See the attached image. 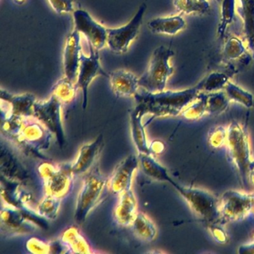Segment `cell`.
Instances as JSON below:
<instances>
[{"mask_svg": "<svg viewBox=\"0 0 254 254\" xmlns=\"http://www.w3.org/2000/svg\"><path fill=\"white\" fill-rule=\"evenodd\" d=\"M229 102L230 99L225 92L219 90L212 93H205L206 114H215L222 112L228 106Z\"/></svg>", "mask_w": 254, "mask_h": 254, "instance_id": "cell-34", "label": "cell"}, {"mask_svg": "<svg viewBox=\"0 0 254 254\" xmlns=\"http://www.w3.org/2000/svg\"><path fill=\"white\" fill-rule=\"evenodd\" d=\"M76 84L66 76L59 80L53 89V94L63 104H69L74 100L76 96Z\"/></svg>", "mask_w": 254, "mask_h": 254, "instance_id": "cell-30", "label": "cell"}, {"mask_svg": "<svg viewBox=\"0 0 254 254\" xmlns=\"http://www.w3.org/2000/svg\"><path fill=\"white\" fill-rule=\"evenodd\" d=\"M62 199L46 194L45 197L38 203L36 211L43 218L47 220L57 218L60 210Z\"/></svg>", "mask_w": 254, "mask_h": 254, "instance_id": "cell-31", "label": "cell"}, {"mask_svg": "<svg viewBox=\"0 0 254 254\" xmlns=\"http://www.w3.org/2000/svg\"><path fill=\"white\" fill-rule=\"evenodd\" d=\"M254 200L252 196L227 191L218 203L220 215L229 220L242 218L252 208Z\"/></svg>", "mask_w": 254, "mask_h": 254, "instance_id": "cell-14", "label": "cell"}, {"mask_svg": "<svg viewBox=\"0 0 254 254\" xmlns=\"http://www.w3.org/2000/svg\"><path fill=\"white\" fill-rule=\"evenodd\" d=\"M211 232L213 235V237L218 242H225L226 235L222 229L218 228V227H211Z\"/></svg>", "mask_w": 254, "mask_h": 254, "instance_id": "cell-39", "label": "cell"}, {"mask_svg": "<svg viewBox=\"0 0 254 254\" xmlns=\"http://www.w3.org/2000/svg\"><path fill=\"white\" fill-rule=\"evenodd\" d=\"M60 240L62 241L67 253L80 254H89L93 253L85 238L75 227L66 229L61 236Z\"/></svg>", "mask_w": 254, "mask_h": 254, "instance_id": "cell-26", "label": "cell"}, {"mask_svg": "<svg viewBox=\"0 0 254 254\" xmlns=\"http://www.w3.org/2000/svg\"><path fill=\"white\" fill-rule=\"evenodd\" d=\"M139 166L142 172L149 178L159 181H165L173 184L175 181L170 178L167 169L158 163L151 154L138 153Z\"/></svg>", "mask_w": 254, "mask_h": 254, "instance_id": "cell-27", "label": "cell"}, {"mask_svg": "<svg viewBox=\"0 0 254 254\" xmlns=\"http://www.w3.org/2000/svg\"><path fill=\"white\" fill-rule=\"evenodd\" d=\"M53 133L35 117H24L20 134L14 142L25 151L38 156L50 148Z\"/></svg>", "mask_w": 254, "mask_h": 254, "instance_id": "cell-6", "label": "cell"}, {"mask_svg": "<svg viewBox=\"0 0 254 254\" xmlns=\"http://www.w3.org/2000/svg\"><path fill=\"white\" fill-rule=\"evenodd\" d=\"M224 89L230 101H234L238 103L242 104L246 108L254 106V96L249 92L243 90L242 87L229 81Z\"/></svg>", "mask_w": 254, "mask_h": 254, "instance_id": "cell-35", "label": "cell"}, {"mask_svg": "<svg viewBox=\"0 0 254 254\" xmlns=\"http://www.w3.org/2000/svg\"><path fill=\"white\" fill-rule=\"evenodd\" d=\"M146 9V5L142 4L128 23L121 27L108 29L107 46L111 51L117 54L127 53L130 44L139 34Z\"/></svg>", "mask_w": 254, "mask_h": 254, "instance_id": "cell-10", "label": "cell"}, {"mask_svg": "<svg viewBox=\"0 0 254 254\" xmlns=\"http://www.w3.org/2000/svg\"><path fill=\"white\" fill-rule=\"evenodd\" d=\"M175 56L172 49L160 46L153 52L148 69L139 78V87L150 93L164 91L168 80L174 72L171 59Z\"/></svg>", "mask_w": 254, "mask_h": 254, "instance_id": "cell-3", "label": "cell"}, {"mask_svg": "<svg viewBox=\"0 0 254 254\" xmlns=\"http://www.w3.org/2000/svg\"><path fill=\"white\" fill-rule=\"evenodd\" d=\"M52 8L58 14H64L74 11V1L75 0H48Z\"/></svg>", "mask_w": 254, "mask_h": 254, "instance_id": "cell-37", "label": "cell"}, {"mask_svg": "<svg viewBox=\"0 0 254 254\" xmlns=\"http://www.w3.org/2000/svg\"><path fill=\"white\" fill-rule=\"evenodd\" d=\"M29 252L34 254H52L51 242H45L36 237L31 238L26 242Z\"/></svg>", "mask_w": 254, "mask_h": 254, "instance_id": "cell-36", "label": "cell"}, {"mask_svg": "<svg viewBox=\"0 0 254 254\" xmlns=\"http://www.w3.org/2000/svg\"><path fill=\"white\" fill-rule=\"evenodd\" d=\"M90 47V56H86L81 53L79 70L77 78L76 86L82 92V108L85 110L88 102V88L92 81L98 75H103L108 78L109 73H107L100 64L99 50H95L91 45Z\"/></svg>", "mask_w": 254, "mask_h": 254, "instance_id": "cell-11", "label": "cell"}, {"mask_svg": "<svg viewBox=\"0 0 254 254\" xmlns=\"http://www.w3.org/2000/svg\"><path fill=\"white\" fill-rule=\"evenodd\" d=\"M215 1H216L217 2H218V3H221V1H222V0H215Z\"/></svg>", "mask_w": 254, "mask_h": 254, "instance_id": "cell-42", "label": "cell"}, {"mask_svg": "<svg viewBox=\"0 0 254 254\" xmlns=\"http://www.w3.org/2000/svg\"><path fill=\"white\" fill-rule=\"evenodd\" d=\"M237 0H222L221 3V17L218 27V35L223 39L229 26L236 20Z\"/></svg>", "mask_w": 254, "mask_h": 254, "instance_id": "cell-29", "label": "cell"}, {"mask_svg": "<svg viewBox=\"0 0 254 254\" xmlns=\"http://www.w3.org/2000/svg\"><path fill=\"white\" fill-rule=\"evenodd\" d=\"M199 1H205V0H199Z\"/></svg>", "mask_w": 254, "mask_h": 254, "instance_id": "cell-43", "label": "cell"}, {"mask_svg": "<svg viewBox=\"0 0 254 254\" xmlns=\"http://www.w3.org/2000/svg\"><path fill=\"white\" fill-rule=\"evenodd\" d=\"M186 21L182 15L157 17L148 23V27L151 32L161 35H177L186 27Z\"/></svg>", "mask_w": 254, "mask_h": 254, "instance_id": "cell-25", "label": "cell"}, {"mask_svg": "<svg viewBox=\"0 0 254 254\" xmlns=\"http://www.w3.org/2000/svg\"><path fill=\"white\" fill-rule=\"evenodd\" d=\"M226 139H227V131L218 129L212 133V136H211L209 142H211V145H213V146L218 147L226 142Z\"/></svg>", "mask_w": 254, "mask_h": 254, "instance_id": "cell-38", "label": "cell"}, {"mask_svg": "<svg viewBox=\"0 0 254 254\" xmlns=\"http://www.w3.org/2000/svg\"><path fill=\"white\" fill-rule=\"evenodd\" d=\"M1 100L6 105L5 107L10 113L22 117H33L34 105L37 102L36 97L32 93L13 95L6 90H1Z\"/></svg>", "mask_w": 254, "mask_h": 254, "instance_id": "cell-20", "label": "cell"}, {"mask_svg": "<svg viewBox=\"0 0 254 254\" xmlns=\"http://www.w3.org/2000/svg\"><path fill=\"white\" fill-rule=\"evenodd\" d=\"M74 29L66 38L64 51V69L65 76L76 83L81 62V35Z\"/></svg>", "mask_w": 254, "mask_h": 254, "instance_id": "cell-16", "label": "cell"}, {"mask_svg": "<svg viewBox=\"0 0 254 254\" xmlns=\"http://www.w3.org/2000/svg\"><path fill=\"white\" fill-rule=\"evenodd\" d=\"M38 227L47 229L48 222L36 210H21L5 204L1 211V233L11 236L34 233Z\"/></svg>", "mask_w": 254, "mask_h": 254, "instance_id": "cell-4", "label": "cell"}, {"mask_svg": "<svg viewBox=\"0 0 254 254\" xmlns=\"http://www.w3.org/2000/svg\"><path fill=\"white\" fill-rule=\"evenodd\" d=\"M14 2L17 5H22L26 2V0H14Z\"/></svg>", "mask_w": 254, "mask_h": 254, "instance_id": "cell-41", "label": "cell"}, {"mask_svg": "<svg viewBox=\"0 0 254 254\" xmlns=\"http://www.w3.org/2000/svg\"><path fill=\"white\" fill-rule=\"evenodd\" d=\"M174 5L183 14H205L210 10L207 0H174Z\"/></svg>", "mask_w": 254, "mask_h": 254, "instance_id": "cell-33", "label": "cell"}, {"mask_svg": "<svg viewBox=\"0 0 254 254\" xmlns=\"http://www.w3.org/2000/svg\"><path fill=\"white\" fill-rule=\"evenodd\" d=\"M172 186L181 193L193 212L201 219L212 224L220 216L218 201L207 191L200 189L186 188L175 182Z\"/></svg>", "mask_w": 254, "mask_h": 254, "instance_id": "cell-9", "label": "cell"}, {"mask_svg": "<svg viewBox=\"0 0 254 254\" xmlns=\"http://www.w3.org/2000/svg\"><path fill=\"white\" fill-rule=\"evenodd\" d=\"M236 14L242 20V38L254 56V0H237Z\"/></svg>", "mask_w": 254, "mask_h": 254, "instance_id": "cell-22", "label": "cell"}, {"mask_svg": "<svg viewBox=\"0 0 254 254\" xmlns=\"http://www.w3.org/2000/svg\"><path fill=\"white\" fill-rule=\"evenodd\" d=\"M38 172L44 182L46 194L63 199L72 191L75 175L71 164L45 162L38 167Z\"/></svg>", "mask_w": 254, "mask_h": 254, "instance_id": "cell-5", "label": "cell"}, {"mask_svg": "<svg viewBox=\"0 0 254 254\" xmlns=\"http://www.w3.org/2000/svg\"><path fill=\"white\" fill-rule=\"evenodd\" d=\"M130 227L136 236L141 240L150 242L157 237V230L155 224L143 212H138Z\"/></svg>", "mask_w": 254, "mask_h": 254, "instance_id": "cell-28", "label": "cell"}, {"mask_svg": "<svg viewBox=\"0 0 254 254\" xmlns=\"http://www.w3.org/2000/svg\"><path fill=\"white\" fill-rule=\"evenodd\" d=\"M231 73L223 72H211L200 81L202 92L212 93L219 91L225 87L226 84L230 81Z\"/></svg>", "mask_w": 254, "mask_h": 254, "instance_id": "cell-32", "label": "cell"}, {"mask_svg": "<svg viewBox=\"0 0 254 254\" xmlns=\"http://www.w3.org/2000/svg\"><path fill=\"white\" fill-rule=\"evenodd\" d=\"M108 178L96 166L84 175L81 190L75 204L74 219L82 224L94 208L102 202L105 189H108Z\"/></svg>", "mask_w": 254, "mask_h": 254, "instance_id": "cell-2", "label": "cell"}, {"mask_svg": "<svg viewBox=\"0 0 254 254\" xmlns=\"http://www.w3.org/2000/svg\"><path fill=\"white\" fill-rule=\"evenodd\" d=\"M202 92L201 83L187 90L172 91L164 90L158 93H150L143 90L135 95L136 107L145 115L154 117H175L181 113L195 100Z\"/></svg>", "mask_w": 254, "mask_h": 254, "instance_id": "cell-1", "label": "cell"}, {"mask_svg": "<svg viewBox=\"0 0 254 254\" xmlns=\"http://www.w3.org/2000/svg\"><path fill=\"white\" fill-rule=\"evenodd\" d=\"M119 195L118 202L114 209V218L120 226L130 227L139 212L136 196L132 189Z\"/></svg>", "mask_w": 254, "mask_h": 254, "instance_id": "cell-21", "label": "cell"}, {"mask_svg": "<svg viewBox=\"0 0 254 254\" xmlns=\"http://www.w3.org/2000/svg\"><path fill=\"white\" fill-rule=\"evenodd\" d=\"M222 56L227 62H240L244 66L249 64L253 59L243 38L236 35L227 38L224 43Z\"/></svg>", "mask_w": 254, "mask_h": 254, "instance_id": "cell-24", "label": "cell"}, {"mask_svg": "<svg viewBox=\"0 0 254 254\" xmlns=\"http://www.w3.org/2000/svg\"><path fill=\"white\" fill-rule=\"evenodd\" d=\"M72 14L75 29L84 35L89 44L99 51L105 48L108 40V29L97 23L85 10H75Z\"/></svg>", "mask_w": 254, "mask_h": 254, "instance_id": "cell-12", "label": "cell"}, {"mask_svg": "<svg viewBox=\"0 0 254 254\" xmlns=\"http://www.w3.org/2000/svg\"><path fill=\"white\" fill-rule=\"evenodd\" d=\"M0 170L1 176L11 181H17L24 184L29 178L27 170L24 165L18 160L11 150L1 143V155H0Z\"/></svg>", "mask_w": 254, "mask_h": 254, "instance_id": "cell-18", "label": "cell"}, {"mask_svg": "<svg viewBox=\"0 0 254 254\" xmlns=\"http://www.w3.org/2000/svg\"><path fill=\"white\" fill-rule=\"evenodd\" d=\"M139 166L138 156L130 154L120 162L108 177V189L113 194H120L131 190L135 172Z\"/></svg>", "mask_w": 254, "mask_h": 254, "instance_id": "cell-13", "label": "cell"}, {"mask_svg": "<svg viewBox=\"0 0 254 254\" xmlns=\"http://www.w3.org/2000/svg\"><path fill=\"white\" fill-rule=\"evenodd\" d=\"M144 116H145V114L136 106L130 112V123L132 139L139 154H151L150 144L148 143L145 132V125L142 123Z\"/></svg>", "mask_w": 254, "mask_h": 254, "instance_id": "cell-23", "label": "cell"}, {"mask_svg": "<svg viewBox=\"0 0 254 254\" xmlns=\"http://www.w3.org/2000/svg\"><path fill=\"white\" fill-rule=\"evenodd\" d=\"M104 148L103 135L100 134L93 142L81 145L75 161L71 164L72 172L75 175H83L96 166Z\"/></svg>", "mask_w": 254, "mask_h": 254, "instance_id": "cell-15", "label": "cell"}, {"mask_svg": "<svg viewBox=\"0 0 254 254\" xmlns=\"http://www.w3.org/2000/svg\"><path fill=\"white\" fill-rule=\"evenodd\" d=\"M111 89L117 98L134 97L139 90V78L125 69H117L110 72Z\"/></svg>", "mask_w": 254, "mask_h": 254, "instance_id": "cell-19", "label": "cell"}, {"mask_svg": "<svg viewBox=\"0 0 254 254\" xmlns=\"http://www.w3.org/2000/svg\"><path fill=\"white\" fill-rule=\"evenodd\" d=\"M1 194L5 204L21 210L32 209L31 195L23 188V184L17 181L1 178Z\"/></svg>", "mask_w": 254, "mask_h": 254, "instance_id": "cell-17", "label": "cell"}, {"mask_svg": "<svg viewBox=\"0 0 254 254\" xmlns=\"http://www.w3.org/2000/svg\"><path fill=\"white\" fill-rule=\"evenodd\" d=\"M226 143L230 159L245 180L249 172L251 157L248 137L240 125L234 123L229 126Z\"/></svg>", "mask_w": 254, "mask_h": 254, "instance_id": "cell-8", "label": "cell"}, {"mask_svg": "<svg viewBox=\"0 0 254 254\" xmlns=\"http://www.w3.org/2000/svg\"><path fill=\"white\" fill-rule=\"evenodd\" d=\"M63 103L52 94L46 101H37L34 105L33 117L44 125L53 134L59 146L63 148L66 144L64 127L62 120Z\"/></svg>", "mask_w": 254, "mask_h": 254, "instance_id": "cell-7", "label": "cell"}, {"mask_svg": "<svg viewBox=\"0 0 254 254\" xmlns=\"http://www.w3.org/2000/svg\"><path fill=\"white\" fill-rule=\"evenodd\" d=\"M150 151L151 154H160L164 149V145L160 141H154L150 144Z\"/></svg>", "mask_w": 254, "mask_h": 254, "instance_id": "cell-40", "label": "cell"}]
</instances>
